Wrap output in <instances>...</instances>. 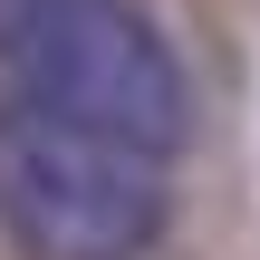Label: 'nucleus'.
Listing matches in <instances>:
<instances>
[{"instance_id":"f257e3e1","label":"nucleus","mask_w":260,"mask_h":260,"mask_svg":"<svg viewBox=\"0 0 260 260\" xmlns=\"http://www.w3.org/2000/svg\"><path fill=\"white\" fill-rule=\"evenodd\" d=\"M164 212L174 174L154 145L0 96V241L19 260H145Z\"/></svg>"},{"instance_id":"f03ea898","label":"nucleus","mask_w":260,"mask_h":260,"mask_svg":"<svg viewBox=\"0 0 260 260\" xmlns=\"http://www.w3.org/2000/svg\"><path fill=\"white\" fill-rule=\"evenodd\" d=\"M0 77L19 106L106 125L154 154H174L193 125L183 58L135 0H0Z\"/></svg>"}]
</instances>
